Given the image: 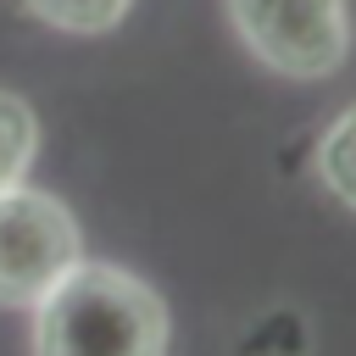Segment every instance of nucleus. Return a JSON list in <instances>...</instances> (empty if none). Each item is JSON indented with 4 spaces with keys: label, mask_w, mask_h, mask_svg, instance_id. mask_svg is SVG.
I'll return each instance as SVG.
<instances>
[{
    "label": "nucleus",
    "mask_w": 356,
    "mask_h": 356,
    "mask_svg": "<svg viewBox=\"0 0 356 356\" xmlns=\"http://www.w3.org/2000/svg\"><path fill=\"white\" fill-rule=\"evenodd\" d=\"M161 295L111 261H78L33 306V356H167Z\"/></svg>",
    "instance_id": "obj_1"
},
{
    "label": "nucleus",
    "mask_w": 356,
    "mask_h": 356,
    "mask_svg": "<svg viewBox=\"0 0 356 356\" xmlns=\"http://www.w3.org/2000/svg\"><path fill=\"white\" fill-rule=\"evenodd\" d=\"M239 44L278 78L317 83L334 78L350 56V6L345 0H228Z\"/></svg>",
    "instance_id": "obj_2"
},
{
    "label": "nucleus",
    "mask_w": 356,
    "mask_h": 356,
    "mask_svg": "<svg viewBox=\"0 0 356 356\" xmlns=\"http://www.w3.org/2000/svg\"><path fill=\"white\" fill-rule=\"evenodd\" d=\"M83 261L78 217L44 189H0V306L33 312Z\"/></svg>",
    "instance_id": "obj_3"
},
{
    "label": "nucleus",
    "mask_w": 356,
    "mask_h": 356,
    "mask_svg": "<svg viewBox=\"0 0 356 356\" xmlns=\"http://www.w3.org/2000/svg\"><path fill=\"white\" fill-rule=\"evenodd\" d=\"M317 184L339 200V206H350L356 211V100L323 128V139H317Z\"/></svg>",
    "instance_id": "obj_4"
},
{
    "label": "nucleus",
    "mask_w": 356,
    "mask_h": 356,
    "mask_svg": "<svg viewBox=\"0 0 356 356\" xmlns=\"http://www.w3.org/2000/svg\"><path fill=\"white\" fill-rule=\"evenodd\" d=\"M39 156V117L22 95L0 89V189H17Z\"/></svg>",
    "instance_id": "obj_5"
},
{
    "label": "nucleus",
    "mask_w": 356,
    "mask_h": 356,
    "mask_svg": "<svg viewBox=\"0 0 356 356\" xmlns=\"http://www.w3.org/2000/svg\"><path fill=\"white\" fill-rule=\"evenodd\" d=\"M22 6L61 33H111L134 11V0H22Z\"/></svg>",
    "instance_id": "obj_6"
}]
</instances>
